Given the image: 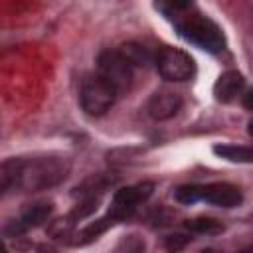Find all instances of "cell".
Returning a JSON list of instances; mask_svg holds the SVG:
<instances>
[{
	"label": "cell",
	"mask_w": 253,
	"mask_h": 253,
	"mask_svg": "<svg viewBox=\"0 0 253 253\" xmlns=\"http://www.w3.org/2000/svg\"><path fill=\"white\" fill-rule=\"evenodd\" d=\"M176 28L186 42L198 45L200 49H206L210 53H219L225 47V38L219 26L200 12L176 16Z\"/></svg>",
	"instance_id": "6da1fadb"
},
{
	"label": "cell",
	"mask_w": 253,
	"mask_h": 253,
	"mask_svg": "<svg viewBox=\"0 0 253 253\" xmlns=\"http://www.w3.org/2000/svg\"><path fill=\"white\" fill-rule=\"evenodd\" d=\"M67 170H69V164L63 162L61 158H40V160L24 162L20 186L32 188V190L47 188V186H53L59 180H63Z\"/></svg>",
	"instance_id": "7a4b0ae2"
},
{
	"label": "cell",
	"mask_w": 253,
	"mask_h": 253,
	"mask_svg": "<svg viewBox=\"0 0 253 253\" xmlns=\"http://www.w3.org/2000/svg\"><path fill=\"white\" fill-rule=\"evenodd\" d=\"M117 95L119 93L115 91V87L107 79H103L99 73H95V75H87L83 79L81 91H79V101L87 115L97 117V115L107 113L113 107Z\"/></svg>",
	"instance_id": "3957f363"
},
{
	"label": "cell",
	"mask_w": 253,
	"mask_h": 253,
	"mask_svg": "<svg viewBox=\"0 0 253 253\" xmlns=\"http://www.w3.org/2000/svg\"><path fill=\"white\" fill-rule=\"evenodd\" d=\"M97 67H99L97 73L103 79H107L119 95L130 89V85H132V65L128 63V59L121 51H115V49L101 51L99 57H97Z\"/></svg>",
	"instance_id": "277c9868"
},
{
	"label": "cell",
	"mask_w": 253,
	"mask_h": 253,
	"mask_svg": "<svg viewBox=\"0 0 253 253\" xmlns=\"http://www.w3.org/2000/svg\"><path fill=\"white\" fill-rule=\"evenodd\" d=\"M154 63L158 73L168 81H188L196 75V63L194 59L176 47H160L154 55Z\"/></svg>",
	"instance_id": "5b68a950"
},
{
	"label": "cell",
	"mask_w": 253,
	"mask_h": 253,
	"mask_svg": "<svg viewBox=\"0 0 253 253\" xmlns=\"http://www.w3.org/2000/svg\"><path fill=\"white\" fill-rule=\"evenodd\" d=\"M152 190H154V184L152 182H140V184H134V186H128V188L119 190L113 196V204H111L109 215L115 221L128 217L136 210L138 204H142L144 200L150 198Z\"/></svg>",
	"instance_id": "8992f818"
},
{
	"label": "cell",
	"mask_w": 253,
	"mask_h": 253,
	"mask_svg": "<svg viewBox=\"0 0 253 253\" xmlns=\"http://www.w3.org/2000/svg\"><path fill=\"white\" fill-rule=\"evenodd\" d=\"M200 202H208L219 208H235L243 202V196L237 186H231L225 182H213V184L200 186Z\"/></svg>",
	"instance_id": "52a82bcc"
},
{
	"label": "cell",
	"mask_w": 253,
	"mask_h": 253,
	"mask_svg": "<svg viewBox=\"0 0 253 253\" xmlns=\"http://www.w3.org/2000/svg\"><path fill=\"white\" fill-rule=\"evenodd\" d=\"M180 105H182V99L178 93L168 91V89H160L150 97L146 111L154 121H166L178 113Z\"/></svg>",
	"instance_id": "ba28073f"
},
{
	"label": "cell",
	"mask_w": 253,
	"mask_h": 253,
	"mask_svg": "<svg viewBox=\"0 0 253 253\" xmlns=\"http://www.w3.org/2000/svg\"><path fill=\"white\" fill-rule=\"evenodd\" d=\"M49 215H51V204H45V202L34 204L28 210H24V213L6 227V233L8 235H20V233H24L32 227L42 225Z\"/></svg>",
	"instance_id": "9c48e42d"
},
{
	"label": "cell",
	"mask_w": 253,
	"mask_h": 253,
	"mask_svg": "<svg viewBox=\"0 0 253 253\" xmlns=\"http://www.w3.org/2000/svg\"><path fill=\"white\" fill-rule=\"evenodd\" d=\"M243 85H245V79L241 73L237 71H225L217 77L215 85H213V95L217 101L221 103H229L233 101L241 91H243Z\"/></svg>",
	"instance_id": "30bf717a"
},
{
	"label": "cell",
	"mask_w": 253,
	"mask_h": 253,
	"mask_svg": "<svg viewBox=\"0 0 253 253\" xmlns=\"http://www.w3.org/2000/svg\"><path fill=\"white\" fill-rule=\"evenodd\" d=\"M115 223V219L107 213L105 217H101V219H95V221H91L87 227H83L81 231H77V233H73V245H87V243H91V241H95L101 233H105L111 225Z\"/></svg>",
	"instance_id": "8fae6325"
},
{
	"label": "cell",
	"mask_w": 253,
	"mask_h": 253,
	"mask_svg": "<svg viewBox=\"0 0 253 253\" xmlns=\"http://www.w3.org/2000/svg\"><path fill=\"white\" fill-rule=\"evenodd\" d=\"M22 164L24 160L20 158H10L2 162L0 168V184H2V192H10V188L20 186V176H22Z\"/></svg>",
	"instance_id": "7c38bea8"
},
{
	"label": "cell",
	"mask_w": 253,
	"mask_h": 253,
	"mask_svg": "<svg viewBox=\"0 0 253 253\" xmlns=\"http://www.w3.org/2000/svg\"><path fill=\"white\" fill-rule=\"evenodd\" d=\"M213 152L229 162H253V146H237V144H217Z\"/></svg>",
	"instance_id": "4fadbf2b"
},
{
	"label": "cell",
	"mask_w": 253,
	"mask_h": 253,
	"mask_svg": "<svg viewBox=\"0 0 253 253\" xmlns=\"http://www.w3.org/2000/svg\"><path fill=\"white\" fill-rule=\"evenodd\" d=\"M186 229L194 231V233H221L223 231V223L215 217H194V219H186Z\"/></svg>",
	"instance_id": "5bb4252c"
},
{
	"label": "cell",
	"mask_w": 253,
	"mask_h": 253,
	"mask_svg": "<svg viewBox=\"0 0 253 253\" xmlns=\"http://www.w3.org/2000/svg\"><path fill=\"white\" fill-rule=\"evenodd\" d=\"M119 51L128 59V63H130V65H146V63H150V59H152L150 51H148L144 45L134 43V42L125 43Z\"/></svg>",
	"instance_id": "9a60e30c"
},
{
	"label": "cell",
	"mask_w": 253,
	"mask_h": 253,
	"mask_svg": "<svg viewBox=\"0 0 253 253\" xmlns=\"http://www.w3.org/2000/svg\"><path fill=\"white\" fill-rule=\"evenodd\" d=\"M144 251H146L144 239L140 235H136V233L125 235L115 247V253H144Z\"/></svg>",
	"instance_id": "2e32d148"
},
{
	"label": "cell",
	"mask_w": 253,
	"mask_h": 253,
	"mask_svg": "<svg viewBox=\"0 0 253 253\" xmlns=\"http://www.w3.org/2000/svg\"><path fill=\"white\" fill-rule=\"evenodd\" d=\"M174 198L180 204H196V202H200V186H194V184L180 186V188H176Z\"/></svg>",
	"instance_id": "e0dca14e"
},
{
	"label": "cell",
	"mask_w": 253,
	"mask_h": 253,
	"mask_svg": "<svg viewBox=\"0 0 253 253\" xmlns=\"http://www.w3.org/2000/svg\"><path fill=\"white\" fill-rule=\"evenodd\" d=\"M188 243H190V237L184 235V233H170V235L164 237V247H166L168 253H178V251H182Z\"/></svg>",
	"instance_id": "ac0fdd59"
},
{
	"label": "cell",
	"mask_w": 253,
	"mask_h": 253,
	"mask_svg": "<svg viewBox=\"0 0 253 253\" xmlns=\"http://www.w3.org/2000/svg\"><path fill=\"white\" fill-rule=\"evenodd\" d=\"M243 105H245L249 111H253V87L243 95Z\"/></svg>",
	"instance_id": "d6986e66"
},
{
	"label": "cell",
	"mask_w": 253,
	"mask_h": 253,
	"mask_svg": "<svg viewBox=\"0 0 253 253\" xmlns=\"http://www.w3.org/2000/svg\"><path fill=\"white\" fill-rule=\"evenodd\" d=\"M38 253H57V251H55L51 245H40V247H38Z\"/></svg>",
	"instance_id": "ffe728a7"
},
{
	"label": "cell",
	"mask_w": 253,
	"mask_h": 253,
	"mask_svg": "<svg viewBox=\"0 0 253 253\" xmlns=\"http://www.w3.org/2000/svg\"><path fill=\"white\" fill-rule=\"evenodd\" d=\"M249 134H251V136H253V119H251V121H249Z\"/></svg>",
	"instance_id": "44dd1931"
},
{
	"label": "cell",
	"mask_w": 253,
	"mask_h": 253,
	"mask_svg": "<svg viewBox=\"0 0 253 253\" xmlns=\"http://www.w3.org/2000/svg\"><path fill=\"white\" fill-rule=\"evenodd\" d=\"M200 253H215L213 249H204V251H200Z\"/></svg>",
	"instance_id": "7402d4cb"
},
{
	"label": "cell",
	"mask_w": 253,
	"mask_h": 253,
	"mask_svg": "<svg viewBox=\"0 0 253 253\" xmlns=\"http://www.w3.org/2000/svg\"><path fill=\"white\" fill-rule=\"evenodd\" d=\"M239 253H253V249H243V251H239Z\"/></svg>",
	"instance_id": "603a6c76"
}]
</instances>
